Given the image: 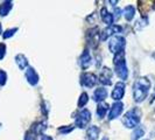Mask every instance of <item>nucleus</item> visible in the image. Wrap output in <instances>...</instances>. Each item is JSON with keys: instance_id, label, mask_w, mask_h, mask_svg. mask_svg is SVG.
<instances>
[{"instance_id": "obj_29", "label": "nucleus", "mask_w": 155, "mask_h": 140, "mask_svg": "<svg viewBox=\"0 0 155 140\" xmlns=\"http://www.w3.org/2000/svg\"><path fill=\"white\" fill-rule=\"evenodd\" d=\"M0 34H1V23H0Z\"/></svg>"}, {"instance_id": "obj_13", "label": "nucleus", "mask_w": 155, "mask_h": 140, "mask_svg": "<svg viewBox=\"0 0 155 140\" xmlns=\"http://www.w3.org/2000/svg\"><path fill=\"white\" fill-rule=\"evenodd\" d=\"M106 97H107V90H106L105 88H103V86L97 88V89L94 90V92H93V99L96 102L101 103V102H104V99H105Z\"/></svg>"}, {"instance_id": "obj_30", "label": "nucleus", "mask_w": 155, "mask_h": 140, "mask_svg": "<svg viewBox=\"0 0 155 140\" xmlns=\"http://www.w3.org/2000/svg\"><path fill=\"white\" fill-rule=\"evenodd\" d=\"M153 57H154V58H155V52H154V53H153Z\"/></svg>"}, {"instance_id": "obj_2", "label": "nucleus", "mask_w": 155, "mask_h": 140, "mask_svg": "<svg viewBox=\"0 0 155 140\" xmlns=\"http://www.w3.org/2000/svg\"><path fill=\"white\" fill-rule=\"evenodd\" d=\"M113 64L116 68L117 76L123 82L126 81L128 77V69H127V64H126V60H125V52H120L118 54H114Z\"/></svg>"}, {"instance_id": "obj_10", "label": "nucleus", "mask_w": 155, "mask_h": 140, "mask_svg": "<svg viewBox=\"0 0 155 140\" xmlns=\"http://www.w3.org/2000/svg\"><path fill=\"white\" fill-rule=\"evenodd\" d=\"M121 31H123V28H121L120 26H118V25L109 26L107 28H105V29L101 33V40L105 41V40H107L109 36L113 35V34H116V33H121Z\"/></svg>"}, {"instance_id": "obj_12", "label": "nucleus", "mask_w": 155, "mask_h": 140, "mask_svg": "<svg viewBox=\"0 0 155 140\" xmlns=\"http://www.w3.org/2000/svg\"><path fill=\"white\" fill-rule=\"evenodd\" d=\"M91 63H92V57H91V55L89 53V50L85 49V50L82 53L81 57H79V65H81L82 69L85 70L91 65Z\"/></svg>"}, {"instance_id": "obj_9", "label": "nucleus", "mask_w": 155, "mask_h": 140, "mask_svg": "<svg viewBox=\"0 0 155 140\" xmlns=\"http://www.w3.org/2000/svg\"><path fill=\"white\" fill-rule=\"evenodd\" d=\"M125 93V83L124 82H118L116 85H114V89L111 93V97L112 99L119 102L123 97H124Z\"/></svg>"}, {"instance_id": "obj_6", "label": "nucleus", "mask_w": 155, "mask_h": 140, "mask_svg": "<svg viewBox=\"0 0 155 140\" xmlns=\"http://www.w3.org/2000/svg\"><path fill=\"white\" fill-rule=\"evenodd\" d=\"M98 77L92 72H83L81 75V84L85 88H92L97 84Z\"/></svg>"}, {"instance_id": "obj_14", "label": "nucleus", "mask_w": 155, "mask_h": 140, "mask_svg": "<svg viewBox=\"0 0 155 140\" xmlns=\"http://www.w3.org/2000/svg\"><path fill=\"white\" fill-rule=\"evenodd\" d=\"M101 20L104 21V23H106L107 26H112V23H113V21H114L113 14L110 13L105 7H103L101 9Z\"/></svg>"}, {"instance_id": "obj_1", "label": "nucleus", "mask_w": 155, "mask_h": 140, "mask_svg": "<svg viewBox=\"0 0 155 140\" xmlns=\"http://www.w3.org/2000/svg\"><path fill=\"white\" fill-rule=\"evenodd\" d=\"M150 89V82L146 77L138 78L133 84V97L137 103H141L146 99Z\"/></svg>"}, {"instance_id": "obj_31", "label": "nucleus", "mask_w": 155, "mask_h": 140, "mask_svg": "<svg viewBox=\"0 0 155 140\" xmlns=\"http://www.w3.org/2000/svg\"><path fill=\"white\" fill-rule=\"evenodd\" d=\"M154 98H155V93H154Z\"/></svg>"}, {"instance_id": "obj_4", "label": "nucleus", "mask_w": 155, "mask_h": 140, "mask_svg": "<svg viewBox=\"0 0 155 140\" xmlns=\"http://www.w3.org/2000/svg\"><path fill=\"white\" fill-rule=\"evenodd\" d=\"M125 46H126V40L121 35H114L109 41V49L110 52L113 53V54H118L120 52H124Z\"/></svg>"}, {"instance_id": "obj_19", "label": "nucleus", "mask_w": 155, "mask_h": 140, "mask_svg": "<svg viewBox=\"0 0 155 140\" xmlns=\"http://www.w3.org/2000/svg\"><path fill=\"white\" fill-rule=\"evenodd\" d=\"M12 7H13V2L12 1H5V2H2L0 5V15L1 16L7 15L8 13H9V11L12 9Z\"/></svg>"}, {"instance_id": "obj_21", "label": "nucleus", "mask_w": 155, "mask_h": 140, "mask_svg": "<svg viewBox=\"0 0 155 140\" xmlns=\"http://www.w3.org/2000/svg\"><path fill=\"white\" fill-rule=\"evenodd\" d=\"M87 102H89V96H87V93L86 92H83L82 95H81L79 99H78V108H79V109L83 108Z\"/></svg>"}, {"instance_id": "obj_28", "label": "nucleus", "mask_w": 155, "mask_h": 140, "mask_svg": "<svg viewBox=\"0 0 155 140\" xmlns=\"http://www.w3.org/2000/svg\"><path fill=\"white\" fill-rule=\"evenodd\" d=\"M101 140H109V139H107V138H106V137H105V138H103V139H101Z\"/></svg>"}, {"instance_id": "obj_25", "label": "nucleus", "mask_w": 155, "mask_h": 140, "mask_svg": "<svg viewBox=\"0 0 155 140\" xmlns=\"http://www.w3.org/2000/svg\"><path fill=\"white\" fill-rule=\"evenodd\" d=\"M6 55V45L5 43H0V60H2Z\"/></svg>"}, {"instance_id": "obj_5", "label": "nucleus", "mask_w": 155, "mask_h": 140, "mask_svg": "<svg viewBox=\"0 0 155 140\" xmlns=\"http://www.w3.org/2000/svg\"><path fill=\"white\" fill-rule=\"evenodd\" d=\"M91 120V112L87 109H83L75 117V126L78 128H84Z\"/></svg>"}, {"instance_id": "obj_18", "label": "nucleus", "mask_w": 155, "mask_h": 140, "mask_svg": "<svg viewBox=\"0 0 155 140\" xmlns=\"http://www.w3.org/2000/svg\"><path fill=\"white\" fill-rule=\"evenodd\" d=\"M123 14H124L125 19L127 20V21H132L134 15H135V7L132 6V5H128V6H126L124 8V12H123Z\"/></svg>"}, {"instance_id": "obj_7", "label": "nucleus", "mask_w": 155, "mask_h": 140, "mask_svg": "<svg viewBox=\"0 0 155 140\" xmlns=\"http://www.w3.org/2000/svg\"><path fill=\"white\" fill-rule=\"evenodd\" d=\"M112 70L107 67H103L98 76V81L104 85H111L112 84Z\"/></svg>"}, {"instance_id": "obj_17", "label": "nucleus", "mask_w": 155, "mask_h": 140, "mask_svg": "<svg viewBox=\"0 0 155 140\" xmlns=\"http://www.w3.org/2000/svg\"><path fill=\"white\" fill-rule=\"evenodd\" d=\"M15 62L18 64V67L21 70H25L28 68V61H27V57L22 54H19L15 56Z\"/></svg>"}, {"instance_id": "obj_23", "label": "nucleus", "mask_w": 155, "mask_h": 140, "mask_svg": "<svg viewBox=\"0 0 155 140\" xmlns=\"http://www.w3.org/2000/svg\"><path fill=\"white\" fill-rule=\"evenodd\" d=\"M74 130V126H62L58 128V132L62 133V134H67V133L71 132Z\"/></svg>"}, {"instance_id": "obj_20", "label": "nucleus", "mask_w": 155, "mask_h": 140, "mask_svg": "<svg viewBox=\"0 0 155 140\" xmlns=\"http://www.w3.org/2000/svg\"><path fill=\"white\" fill-rule=\"evenodd\" d=\"M145 134V128L142 126H137V128L132 133V140H139Z\"/></svg>"}, {"instance_id": "obj_15", "label": "nucleus", "mask_w": 155, "mask_h": 140, "mask_svg": "<svg viewBox=\"0 0 155 140\" xmlns=\"http://www.w3.org/2000/svg\"><path fill=\"white\" fill-rule=\"evenodd\" d=\"M99 133H101V130L98 126L96 125H92L87 128V132H86V135H87V139L89 140H97L98 137H99Z\"/></svg>"}, {"instance_id": "obj_26", "label": "nucleus", "mask_w": 155, "mask_h": 140, "mask_svg": "<svg viewBox=\"0 0 155 140\" xmlns=\"http://www.w3.org/2000/svg\"><path fill=\"white\" fill-rule=\"evenodd\" d=\"M120 15H121V9H120V8H116V9H114V14H113V18H114V19H119V18H120Z\"/></svg>"}, {"instance_id": "obj_22", "label": "nucleus", "mask_w": 155, "mask_h": 140, "mask_svg": "<svg viewBox=\"0 0 155 140\" xmlns=\"http://www.w3.org/2000/svg\"><path fill=\"white\" fill-rule=\"evenodd\" d=\"M16 31H18V28H12V29H7V31H6L5 33H4V34H2L4 39H9L11 36H13V35L15 34Z\"/></svg>"}, {"instance_id": "obj_3", "label": "nucleus", "mask_w": 155, "mask_h": 140, "mask_svg": "<svg viewBox=\"0 0 155 140\" xmlns=\"http://www.w3.org/2000/svg\"><path fill=\"white\" fill-rule=\"evenodd\" d=\"M140 120H141V110L139 108H133L130 111H127L121 119L124 126L127 128H134L139 126Z\"/></svg>"}, {"instance_id": "obj_11", "label": "nucleus", "mask_w": 155, "mask_h": 140, "mask_svg": "<svg viewBox=\"0 0 155 140\" xmlns=\"http://www.w3.org/2000/svg\"><path fill=\"white\" fill-rule=\"evenodd\" d=\"M25 76H26L27 82H28L31 85L34 86L39 83V75H38V72L35 71V69H34V68H31V67H28V68L26 69Z\"/></svg>"}, {"instance_id": "obj_27", "label": "nucleus", "mask_w": 155, "mask_h": 140, "mask_svg": "<svg viewBox=\"0 0 155 140\" xmlns=\"http://www.w3.org/2000/svg\"><path fill=\"white\" fill-rule=\"evenodd\" d=\"M39 140H53V138L49 135H46V134H41L39 135Z\"/></svg>"}, {"instance_id": "obj_8", "label": "nucleus", "mask_w": 155, "mask_h": 140, "mask_svg": "<svg viewBox=\"0 0 155 140\" xmlns=\"http://www.w3.org/2000/svg\"><path fill=\"white\" fill-rule=\"evenodd\" d=\"M123 110H124V104L121 102H116L111 106V109H110V113H109V117H107L109 120H113V119L118 118V117L121 115Z\"/></svg>"}, {"instance_id": "obj_16", "label": "nucleus", "mask_w": 155, "mask_h": 140, "mask_svg": "<svg viewBox=\"0 0 155 140\" xmlns=\"http://www.w3.org/2000/svg\"><path fill=\"white\" fill-rule=\"evenodd\" d=\"M109 104L107 103H105V102H101L98 104V106H97V116L99 119H103L104 117L106 116V112L109 111Z\"/></svg>"}, {"instance_id": "obj_24", "label": "nucleus", "mask_w": 155, "mask_h": 140, "mask_svg": "<svg viewBox=\"0 0 155 140\" xmlns=\"http://www.w3.org/2000/svg\"><path fill=\"white\" fill-rule=\"evenodd\" d=\"M7 81V74L4 70H0V85H5Z\"/></svg>"}]
</instances>
